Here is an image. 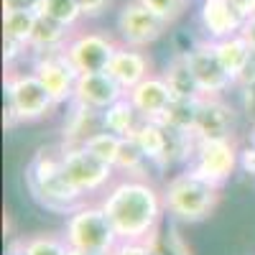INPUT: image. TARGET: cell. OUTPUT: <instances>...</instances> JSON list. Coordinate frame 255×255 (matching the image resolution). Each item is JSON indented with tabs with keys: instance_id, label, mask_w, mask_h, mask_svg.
<instances>
[{
	"instance_id": "cell-1",
	"label": "cell",
	"mask_w": 255,
	"mask_h": 255,
	"mask_svg": "<svg viewBox=\"0 0 255 255\" xmlns=\"http://www.w3.org/2000/svg\"><path fill=\"white\" fill-rule=\"evenodd\" d=\"M100 204L120 240H148L158 230L166 212L163 191L135 176L113 184Z\"/></svg>"
},
{
	"instance_id": "cell-2",
	"label": "cell",
	"mask_w": 255,
	"mask_h": 255,
	"mask_svg": "<svg viewBox=\"0 0 255 255\" xmlns=\"http://www.w3.org/2000/svg\"><path fill=\"white\" fill-rule=\"evenodd\" d=\"M26 181L33 199L41 207L51 212H64V215L79 207L82 191L67 179L59 153L54 156L49 151H38L26 168Z\"/></svg>"
},
{
	"instance_id": "cell-3",
	"label": "cell",
	"mask_w": 255,
	"mask_h": 255,
	"mask_svg": "<svg viewBox=\"0 0 255 255\" xmlns=\"http://www.w3.org/2000/svg\"><path fill=\"white\" fill-rule=\"evenodd\" d=\"M166 212L181 222H202L220 204V186L189 168L168 179L163 189Z\"/></svg>"
},
{
	"instance_id": "cell-4",
	"label": "cell",
	"mask_w": 255,
	"mask_h": 255,
	"mask_svg": "<svg viewBox=\"0 0 255 255\" xmlns=\"http://www.w3.org/2000/svg\"><path fill=\"white\" fill-rule=\"evenodd\" d=\"M69 248L90 250V253H105L110 255L113 248L120 243L118 232L108 217L102 204H79L69 212L67 230H64Z\"/></svg>"
},
{
	"instance_id": "cell-5",
	"label": "cell",
	"mask_w": 255,
	"mask_h": 255,
	"mask_svg": "<svg viewBox=\"0 0 255 255\" xmlns=\"http://www.w3.org/2000/svg\"><path fill=\"white\" fill-rule=\"evenodd\" d=\"M5 100L18 120H41L54 110V97L33 72H8Z\"/></svg>"
},
{
	"instance_id": "cell-6",
	"label": "cell",
	"mask_w": 255,
	"mask_h": 255,
	"mask_svg": "<svg viewBox=\"0 0 255 255\" xmlns=\"http://www.w3.org/2000/svg\"><path fill=\"white\" fill-rule=\"evenodd\" d=\"M59 156H61L64 174H67V179L82 191V194L102 189L105 184H110V179L115 174L113 163L97 158L84 145H67L64 143L59 148Z\"/></svg>"
},
{
	"instance_id": "cell-7",
	"label": "cell",
	"mask_w": 255,
	"mask_h": 255,
	"mask_svg": "<svg viewBox=\"0 0 255 255\" xmlns=\"http://www.w3.org/2000/svg\"><path fill=\"white\" fill-rule=\"evenodd\" d=\"M118 33L123 38L125 46H135V49H145L156 44V41L168 31V23L153 13L148 5H143L140 0H128L118 13Z\"/></svg>"
},
{
	"instance_id": "cell-8",
	"label": "cell",
	"mask_w": 255,
	"mask_h": 255,
	"mask_svg": "<svg viewBox=\"0 0 255 255\" xmlns=\"http://www.w3.org/2000/svg\"><path fill=\"white\" fill-rule=\"evenodd\" d=\"M240 166V151L235 148L232 138L225 140H199L197 151H194V161H191V171L204 176L207 181L222 186L235 168Z\"/></svg>"
},
{
	"instance_id": "cell-9",
	"label": "cell",
	"mask_w": 255,
	"mask_h": 255,
	"mask_svg": "<svg viewBox=\"0 0 255 255\" xmlns=\"http://www.w3.org/2000/svg\"><path fill=\"white\" fill-rule=\"evenodd\" d=\"M118 44L97 31H82L74 33L67 46H64V54L69 56V61L77 67L79 74H87V72H108L110 67V59L115 56Z\"/></svg>"
},
{
	"instance_id": "cell-10",
	"label": "cell",
	"mask_w": 255,
	"mask_h": 255,
	"mask_svg": "<svg viewBox=\"0 0 255 255\" xmlns=\"http://www.w3.org/2000/svg\"><path fill=\"white\" fill-rule=\"evenodd\" d=\"M33 74L44 82V87L51 92L56 105L74 100V87H77L79 72L64 51L41 54L33 64Z\"/></svg>"
},
{
	"instance_id": "cell-11",
	"label": "cell",
	"mask_w": 255,
	"mask_h": 255,
	"mask_svg": "<svg viewBox=\"0 0 255 255\" xmlns=\"http://www.w3.org/2000/svg\"><path fill=\"white\" fill-rule=\"evenodd\" d=\"M189 67L194 72L202 95H222L230 84H235L232 74L225 69V64L220 61L212 41H204V44H197L191 51H186Z\"/></svg>"
},
{
	"instance_id": "cell-12",
	"label": "cell",
	"mask_w": 255,
	"mask_h": 255,
	"mask_svg": "<svg viewBox=\"0 0 255 255\" xmlns=\"http://www.w3.org/2000/svg\"><path fill=\"white\" fill-rule=\"evenodd\" d=\"M235 130V110L220 95H202L194 135L199 140H225Z\"/></svg>"
},
{
	"instance_id": "cell-13",
	"label": "cell",
	"mask_w": 255,
	"mask_h": 255,
	"mask_svg": "<svg viewBox=\"0 0 255 255\" xmlns=\"http://www.w3.org/2000/svg\"><path fill=\"white\" fill-rule=\"evenodd\" d=\"M128 92L113 79L110 72H87V74H79L77 87H74V100L90 105V108H97V110H108L113 102H118Z\"/></svg>"
},
{
	"instance_id": "cell-14",
	"label": "cell",
	"mask_w": 255,
	"mask_h": 255,
	"mask_svg": "<svg viewBox=\"0 0 255 255\" xmlns=\"http://www.w3.org/2000/svg\"><path fill=\"white\" fill-rule=\"evenodd\" d=\"M105 130V113L97 108H90L79 100H72V108L64 118L61 138L67 145H84L92 135Z\"/></svg>"
},
{
	"instance_id": "cell-15",
	"label": "cell",
	"mask_w": 255,
	"mask_h": 255,
	"mask_svg": "<svg viewBox=\"0 0 255 255\" xmlns=\"http://www.w3.org/2000/svg\"><path fill=\"white\" fill-rule=\"evenodd\" d=\"M128 97H130V102L138 108V113L145 118V120H158L166 108L171 105L174 95H171V87L166 84L163 77H153L148 74L140 84H135V87L128 92Z\"/></svg>"
},
{
	"instance_id": "cell-16",
	"label": "cell",
	"mask_w": 255,
	"mask_h": 255,
	"mask_svg": "<svg viewBox=\"0 0 255 255\" xmlns=\"http://www.w3.org/2000/svg\"><path fill=\"white\" fill-rule=\"evenodd\" d=\"M108 72L113 74V79L125 92H130L135 84H140L148 74H151V59H148L140 49L123 44V46H118L115 56L110 59Z\"/></svg>"
},
{
	"instance_id": "cell-17",
	"label": "cell",
	"mask_w": 255,
	"mask_h": 255,
	"mask_svg": "<svg viewBox=\"0 0 255 255\" xmlns=\"http://www.w3.org/2000/svg\"><path fill=\"white\" fill-rule=\"evenodd\" d=\"M199 20H202V28L209 36V41L235 36L243 31V23H245L235 13V8L230 5V0H202Z\"/></svg>"
},
{
	"instance_id": "cell-18",
	"label": "cell",
	"mask_w": 255,
	"mask_h": 255,
	"mask_svg": "<svg viewBox=\"0 0 255 255\" xmlns=\"http://www.w3.org/2000/svg\"><path fill=\"white\" fill-rule=\"evenodd\" d=\"M72 38L69 26L59 23L51 15L46 13H38L36 15V26L28 41V49H33L36 54H49V51H64L67 41Z\"/></svg>"
},
{
	"instance_id": "cell-19",
	"label": "cell",
	"mask_w": 255,
	"mask_h": 255,
	"mask_svg": "<svg viewBox=\"0 0 255 255\" xmlns=\"http://www.w3.org/2000/svg\"><path fill=\"white\" fill-rule=\"evenodd\" d=\"M105 113V130H110L120 138H133V133L138 130V125L143 123V115L138 113V108L130 102V97H120L118 102H113Z\"/></svg>"
},
{
	"instance_id": "cell-20",
	"label": "cell",
	"mask_w": 255,
	"mask_h": 255,
	"mask_svg": "<svg viewBox=\"0 0 255 255\" xmlns=\"http://www.w3.org/2000/svg\"><path fill=\"white\" fill-rule=\"evenodd\" d=\"M163 79L166 84L171 87V95L174 97H202V90H199V82L194 77V72H191L189 67V59L186 54H176L171 61H168V67L163 72Z\"/></svg>"
},
{
	"instance_id": "cell-21",
	"label": "cell",
	"mask_w": 255,
	"mask_h": 255,
	"mask_svg": "<svg viewBox=\"0 0 255 255\" xmlns=\"http://www.w3.org/2000/svg\"><path fill=\"white\" fill-rule=\"evenodd\" d=\"M212 46H215L220 61L225 64V69L232 74V79L240 74V69L245 67V61H248L250 54H253L250 41H248L243 33L227 36V38H220V41H212Z\"/></svg>"
},
{
	"instance_id": "cell-22",
	"label": "cell",
	"mask_w": 255,
	"mask_h": 255,
	"mask_svg": "<svg viewBox=\"0 0 255 255\" xmlns=\"http://www.w3.org/2000/svg\"><path fill=\"white\" fill-rule=\"evenodd\" d=\"M135 143L143 148V153L148 156L153 166L161 161L163 156V148H166V138H168V128L161 123V120H145L138 125V130L133 133Z\"/></svg>"
},
{
	"instance_id": "cell-23",
	"label": "cell",
	"mask_w": 255,
	"mask_h": 255,
	"mask_svg": "<svg viewBox=\"0 0 255 255\" xmlns=\"http://www.w3.org/2000/svg\"><path fill=\"white\" fill-rule=\"evenodd\" d=\"M199 100L202 97H174L171 105L166 108V113L158 118L163 125L168 128H176V130H191L194 133V125H197V113H199Z\"/></svg>"
},
{
	"instance_id": "cell-24",
	"label": "cell",
	"mask_w": 255,
	"mask_h": 255,
	"mask_svg": "<svg viewBox=\"0 0 255 255\" xmlns=\"http://www.w3.org/2000/svg\"><path fill=\"white\" fill-rule=\"evenodd\" d=\"M145 163H151V161L143 153V148L135 143V138H123L118 158H115V171H123L128 176H140Z\"/></svg>"
},
{
	"instance_id": "cell-25",
	"label": "cell",
	"mask_w": 255,
	"mask_h": 255,
	"mask_svg": "<svg viewBox=\"0 0 255 255\" xmlns=\"http://www.w3.org/2000/svg\"><path fill=\"white\" fill-rule=\"evenodd\" d=\"M36 10H3V36L28 44L36 26Z\"/></svg>"
},
{
	"instance_id": "cell-26",
	"label": "cell",
	"mask_w": 255,
	"mask_h": 255,
	"mask_svg": "<svg viewBox=\"0 0 255 255\" xmlns=\"http://www.w3.org/2000/svg\"><path fill=\"white\" fill-rule=\"evenodd\" d=\"M148 240H151L156 255H191L186 240L181 238V232H179L176 227H168L166 232L156 230Z\"/></svg>"
},
{
	"instance_id": "cell-27",
	"label": "cell",
	"mask_w": 255,
	"mask_h": 255,
	"mask_svg": "<svg viewBox=\"0 0 255 255\" xmlns=\"http://www.w3.org/2000/svg\"><path fill=\"white\" fill-rule=\"evenodd\" d=\"M28 255H69V243L67 238L59 235H28L23 240Z\"/></svg>"
},
{
	"instance_id": "cell-28",
	"label": "cell",
	"mask_w": 255,
	"mask_h": 255,
	"mask_svg": "<svg viewBox=\"0 0 255 255\" xmlns=\"http://www.w3.org/2000/svg\"><path fill=\"white\" fill-rule=\"evenodd\" d=\"M38 13H46V15H51L54 20H59V23L69 26V28H74L77 20L82 18L77 0H44Z\"/></svg>"
},
{
	"instance_id": "cell-29",
	"label": "cell",
	"mask_w": 255,
	"mask_h": 255,
	"mask_svg": "<svg viewBox=\"0 0 255 255\" xmlns=\"http://www.w3.org/2000/svg\"><path fill=\"white\" fill-rule=\"evenodd\" d=\"M120 140H123L120 135H115L110 130H102V133L92 135L87 143H84V148H87L90 153H95L97 158L115 166V158H118V151H120Z\"/></svg>"
},
{
	"instance_id": "cell-30",
	"label": "cell",
	"mask_w": 255,
	"mask_h": 255,
	"mask_svg": "<svg viewBox=\"0 0 255 255\" xmlns=\"http://www.w3.org/2000/svg\"><path fill=\"white\" fill-rule=\"evenodd\" d=\"M143 5H148L153 13H158L168 26H174L176 20L189 10V3L191 0H140Z\"/></svg>"
},
{
	"instance_id": "cell-31",
	"label": "cell",
	"mask_w": 255,
	"mask_h": 255,
	"mask_svg": "<svg viewBox=\"0 0 255 255\" xmlns=\"http://www.w3.org/2000/svg\"><path fill=\"white\" fill-rule=\"evenodd\" d=\"M110 255H156L151 240H120Z\"/></svg>"
},
{
	"instance_id": "cell-32",
	"label": "cell",
	"mask_w": 255,
	"mask_h": 255,
	"mask_svg": "<svg viewBox=\"0 0 255 255\" xmlns=\"http://www.w3.org/2000/svg\"><path fill=\"white\" fill-rule=\"evenodd\" d=\"M26 49H28V44H23V41H15L10 36H3V59H5V64H13L15 59H20L26 54Z\"/></svg>"
},
{
	"instance_id": "cell-33",
	"label": "cell",
	"mask_w": 255,
	"mask_h": 255,
	"mask_svg": "<svg viewBox=\"0 0 255 255\" xmlns=\"http://www.w3.org/2000/svg\"><path fill=\"white\" fill-rule=\"evenodd\" d=\"M77 3H79V10L84 18H97L113 5V0H77Z\"/></svg>"
},
{
	"instance_id": "cell-34",
	"label": "cell",
	"mask_w": 255,
	"mask_h": 255,
	"mask_svg": "<svg viewBox=\"0 0 255 255\" xmlns=\"http://www.w3.org/2000/svg\"><path fill=\"white\" fill-rule=\"evenodd\" d=\"M235 84H240V87H250V84H255V49H253L250 59L245 61V67L240 69V74L235 77Z\"/></svg>"
},
{
	"instance_id": "cell-35",
	"label": "cell",
	"mask_w": 255,
	"mask_h": 255,
	"mask_svg": "<svg viewBox=\"0 0 255 255\" xmlns=\"http://www.w3.org/2000/svg\"><path fill=\"white\" fill-rule=\"evenodd\" d=\"M44 0H3V10H41Z\"/></svg>"
},
{
	"instance_id": "cell-36",
	"label": "cell",
	"mask_w": 255,
	"mask_h": 255,
	"mask_svg": "<svg viewBox=\"0 0 255 255\" xmlns=\"http://www.w3.org/2000/svg\"><path fill=\"white\" fill-rule=\"evenodd\" d=\"M240 168H243L245 174L255 176V145H253V143L240 151Z\"/></svg>"
},
{
	"instance_id": "cell-37",
	"label": "cell",
	"mask_w": 255,
	"mask_h": 255,
	"mask_svg": "<svg viewBox=\"0 0 255 255\" xmlns=\"http://www.w3.org/2000/svg\"><path fill=\"white\" fill-rule=\"evenodd\" d=\"M243 90H245V110H248V115L255 118V84L243 87Z\"/></svg>"
},
{
	"instance_id": "cell-38",
	"label": "cell",
	"mask_w": 255,
	"mask_h": 255,
	"mask_svg": "<svg viewBox=\"0 0 255 255\" xmlns=\"http://www.w3.org/2000/svg\"><path fill=\"white\" fill-rule=\"evenodd\" d=\"M248 41H250V46L255 49V18H250V20H245L243 23V31H240Z\"/></svg>"
},
{
	"instance_id": "cell-39",
	"label": "cell",
	"mask_w": 255,
	"mask_h": 255,
	"mask_svg": "<svg viewBox=\"0 0 255 255\" xmlns=\"http://www.w3.org/2000/svg\"><path fill=\"white\" fill-rule=\"evenodd\" d=\"M5 255H28V253H26V245H23V240H13V243L8 245Z\"/></svg>"
},
{
	"instance_id": "cell-40",
	"label": "cell",
	"mask_w": 255,
	"mask_h": 255,
	"mask_svg": "<svg viewBox=\"0 0 255 255\" xmlns=\"http://www.w3.org/2000/svg\"><path fill=\"white\" fill-rule=\"evenodd\" d=\"M69 255H105V253H90V250H77V248H72Z\"/></svg>"
},
{
	"instance_id": "cell-41",
	"label": "cell",
	"mask_w": 255,
	"mask_h": 255,
	"mask_svg": "<svg viewBox=\"0 0 255 255\" xmlns=\"http://www.w3.org/2000/svg\"><path fill=\"white\" fill-rule=\"evenodd\" d=\"M253 145H255V133H253Z\"/></svg>"
}]
</instances>
